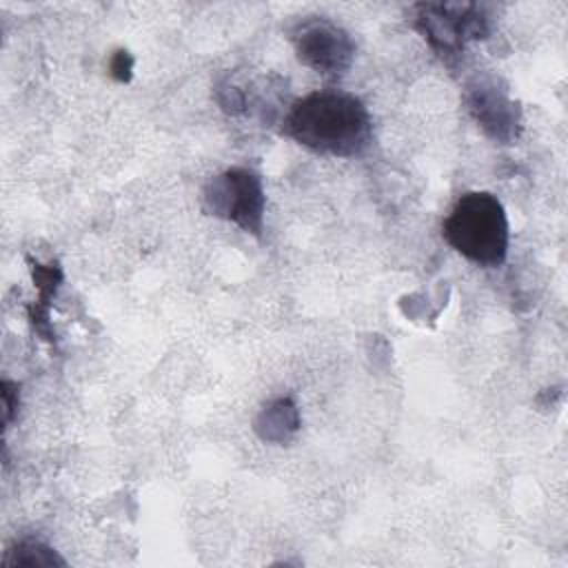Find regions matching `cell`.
I'll return each mask as SVG.
<instances>
[{
  "label": "cell",
  "mask_w": 568,
  "mask_h": 568,
  "mask_svg": "<svg viewBox=\"0 0 568 568\" xmlns=\"http://www.w3.org/2000/svg\"><path fill=\"white\" fill-rule=\"evenodd\" d=\"M442 235L466 260L499 266L508 255L510 240L506 209L488 191L462 193L442 224Z\"/></svg>",
  "instance_id": "cell-2"
},
{
  "label": "cell",
  "mask_w": 568,
  "mask_h": 568,
  "mask_svg": "<svg viewBox=\"0 0 568 568\" xmlns=\"http://www.w3.org/2000/svg\"><path fill=\"white\" fill-rule=\"evenodd\" d=\"M466 104L486 135L504 144L515 142L521 129L519 106L493 78H477L473 84H468Z\"/></svg>",
  "instance_id": "cell-6"
},
{
  "label": "cell",
  "mask_w": 568,
  "mask_h": 568,
  "mask_svg": "<svg viewBox=\"0 0 568 568\" xmlns=\"http://www.w3.org/2000/svg\"><path fill=\"white\" fill-rule=\"evenodd\" d=\"M264 204L262 178L251 169H226L209 180L202 193V206L209 215L229 220L253 235L262 233Z\"/></svg>",
  "instance_id": "cell-4"
},
{
  "label": "cell",
  "mask_w": 568,
  "mask_h": 568,
  "mask_svg": "<svg viewBox=\"0 0 568 568\" xmlns=\"http://www.w3.org/2000/svg\"><path fill=\"white\" fill-rule=\"evenodd\" d=\"M415 29L433 47V51L453 62L464 51L468 40L488 36L490 24L484 7L479 4H415Z\"/></svg>",
  "instance_id": "cell-3"
},
{
  "label": "cell",
  "mask_w": 568,
  "mask_h": 568,
  "mask_svg": "<svg viewBox=\"0 0 568 568\" xmlns=\"http://www.w3.org/2000/svg\"><path fill=\"white\" fill-rule=\"evenodd\" d=\"M2 406H4V424H9L18 408V386L9 379L2 382Z\"/></svg>",
  "instance_id": "cell-10"
},
{
  "label": "cell",
  "mask_w": 568,
  "mask_h": 568,
  "mask_svg": "<svg viewBox=\"0 0 568 568\" xmlns=\"http://www.w3.org/2000/svg\"><path fill=\"white\" fill-rule=\"evenodd\" d=\"M293 426L297 428V408L288 397H282L277 402H273L257 419V433L264 439H273V442H282L284 439V426Z\"/></svg>",
  "instance_id": "cell-8"
},
{
  "label": "cell",
  "mask_w": 568,
  "mask_h": 568,
  "mask_svg": "<svg viewBox=\"0 0 568 568\" xmlns=\"http://www.w3.org/2000/svg\"><path fill=\"white\" fill-rule=\"evenodd\" d=\"M131 69H133V58L126 51L113 53V58H111V73H113L115 80H120V82L129 80Z\"/></svg>",
  "instance_id": "cell-9"
},
{
  "label": "cell",
  "mask_w": 568,
  "mask_h": 568,
  "mask_svg": "<svg viewBox=\"0 0 568 568\" xmlns=\"http://www.w3.org/2000/svg\"><path fill=\"white\" fill-rule=\"evenodd\" d=\"M297 60L324 78L344 75L355 58L353 38L326 18H306L291 33Z\"/></svg>",
  "instance_id": "cell-5"
},
{
  "label": "cell",
  "mask_w": 568,
  "mask_h": 568,
  "mask_svg": "<svg viewBox=\"0 0 568 568\" xmlns=\"http://www.w3.org/2000/svg\"><path fill=\"white\" fill-rule=\"evenodd\" d=\"M284 133L315 153L353 158L373 142V122L357 95L324 89L293 102L284 118Z\"/></svg>",
  "instance_id": "cell-1"
},
{
  "label": "cell",
  "mask_w": 568,
  "mask_h": 568,
  "mask_svg": "<svg viewBox=\"0 0 568 568\" xmlns=\"http://www.w3.org/2000/svg\"><path fill=\"white\" fill-rule=\"evenodd\" d=\"M4 568H16V566H27V568H40V566H64V559L58 557V552L38 541V539H22L13 548L7 550L2 559Z\"/></svg>",
  "instance_id": "cell-7"
}]
</instances>
